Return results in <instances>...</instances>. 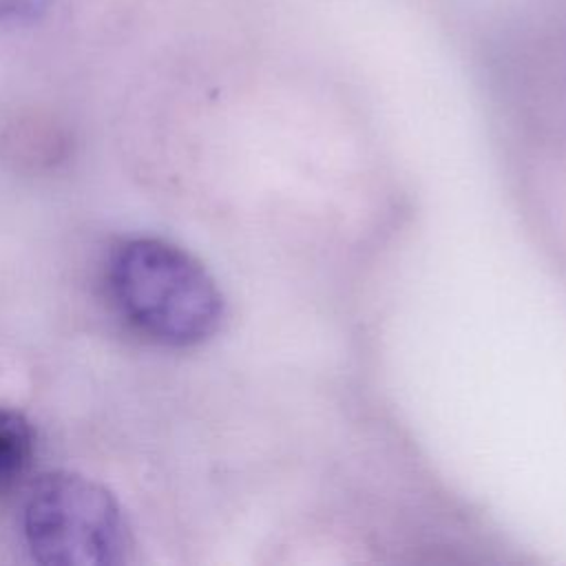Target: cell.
<instances>
[{
    "label": "cell",
    "instance_id": "7a4b0ae2",
    "mask_svg": "<svg viewBox=\"0 0 566 566\" xmlns=\"http://www.w3.org/2000/svg\"><path fill=\"white\" fill-rule=\"evenodd\" d=\"M22 531L40 564L113 566L126 562L130 551V531L115 495L69 471L33 482L24 500Z\"/></svg>",
    "mask_w": 566,
    "mask_h": 566
},
{
    "label": "cell",
    "instance_id": "277c9868",
    "mask_svg": "<svg viewBox=\"0 0 566 566\" xmlns=\"http://www.w3.org/2000/svg\"><path fill=\"white\" fill-rule=\"evenodd\" d=\"M51 0H0V24L33 20L46 11Z\"/></svg>",
    "mask_w": 566,
    "mask_h": 566
},
{
    "label": "cell",
    "instance_id": "6da1fadb",
    "mask_svg": "<svg viewBox=\"0 0 566 566\" xmlns=\"http://www.w3.org/2000/svg\"><path fill=\"white\" fill-rule=\"evenodd\" d=\"M119 314L146 338L192 347L217 334L223 296L210 272L186 250L155 237L122 241L106 268Z\"/></svg>",
    "mask_w": 566,
    "mask_h": 566
},
{
    "label": "cell",
    "instance_id": "3957f363",
    "mask_svg": "<svg viewBox=\"0 0 566 566\" xmlns=\"http://www.w3.org/2000/svg\"><path fill=\"white\" fill-rule=\"evenodd\" d=\"M35 433L31 422L15 409L0 405V482L22 475L33 458Z\"/></svg>",
    "mask_w": 566,
    "mask_h": 566
}]
</instances>
